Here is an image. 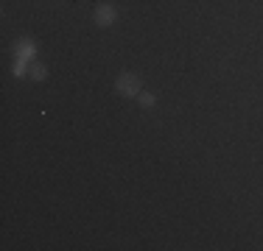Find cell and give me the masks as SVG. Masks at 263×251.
I'll use <instances>...</instances> for the list:
<instances>
[{
  "label": "cell",
  "instance_id": "6da1fadb",
  "mask_svg": "<svg viewBox=\"0 0 263 251\" xmlns=\"http://www.w3.org/2000/svg\"><path fill=\"white\" fill-rule=\"evenodd\" d=\"M115 90H118L121 98H137L143 92V84H140V78H137L135 73H121L118 81H115Z\"/></svg>",
  "mask_w": 263,
  "mask_h": 251
},
{
  "label": "cell",
  "instance_id": "7a4b0ae2",
  "mask_svg": "<svg viewBox=\"0 0 263 251\" xmlns=\"http://www.w3.org/2000/svg\"><path fill=\"white\" fill-rule=\"evenodd\" d=\"M96 25H101V28H106V25H112L118 20V11H115V6L112 3H98L96 6Z\"/></svg>",
  "mask_w": 263,
  "mask_h": 251
},
{
  "label": "cell",
  "instance_id": "3957f363",
  "mask_svg": "<svg viewBox=\"0 0 263 251\" xmlns=\"http://www.w3.org/2000/svg\"><path fill=\"white\" fill-rule=\"evenodd\" d=\"M17 56H20V59H31V56H34V45H31V39H20V42H17Z\"/></svg>",
  "mask_w": 263,
  "mask_h": 251
},
{
  "label": "cell",
  "instance_id": "277c9868",
  "mask_svg": "<svg viewBox=\"0 0 263 251\" xmlns=\"http://www.w3.org/2000/svg\"><path fill=\"white\" fill-rule=\"evenodd\" d=\"M137 100H140V106H143V109H152V106L157 103V98H154L152 92H140V95H137Z\"/></svg>",
  "mask_w": 263,
  "mask_h": 251
},
{
  "label": "cell",
  "instance_id": "5b68a950",
  "mask_svg": "<svg viewBox=\"0 0 263 251\" xmlns=\"http://www.w3.org/2000/svg\"><path fill=\"white\" fill-rule=\"evenodd\" d=\"M48 75V70L42 65H31V78H36V81H42Z\"/></svg>",
  "mask_w": 263,
  "mask_h": 251
},
{
  "label": "cell",
  "instance_id": "8992f818",
  "mask_svg": "<svg viewBox=\"0 0 263 251\" xmlns=\"http://www.w3.org/2000/svg\"><path fill=\"white\" fill-rule=\"evenodd\" d=\"M14 75H26V65H23V59H17V65H14Z\"/></svg>",
  "mask_w": 263,
  "mask_h": 251
}]
</instances>
